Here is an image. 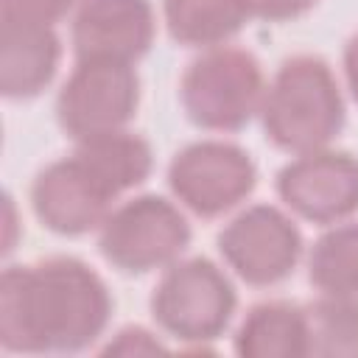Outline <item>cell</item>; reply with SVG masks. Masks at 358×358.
Returning a JSON list of instances; mask_svg holds the SVG:
<instances>
[{"label":"cell","mask_w":358,"mask_h":358,"mask_svg":"<svg viewBox=\"0 0 358 358\" xmlns=\"http://www.w3.org/2000/svg\"><path fill=\"white\" fill-rule=\"evenodd\" d=\"M140 106V76L134 64L76 59L56 95V120L78 143L103 131L126 129Z\"/></svg>","instance_id":"obj_7"},{"label":"cell","mask_w":358,"mask_h":358,"mask_svg":"<svg viewBox=\"0 0 358 358\" xmlns=\"http://www.w3.org/2000/svg\"><path fill=\"white\" fill-rule=\"evenodd\" d=\"M266 76L246 48L218 45L201 50L179 81V101L187 120L204 131H238L260 115Z\"/></svg>","instance_id":"obj_3"},{"label":"cell","mask_w":358,"mask_h":358,"mask_svg":"<svg viewBox=\"0 0 358 358\" xmlns=\"http://www.w3.org/2000/svg\"><path fill=\"white\" fill-rule=\"evenodd\" d=\"M282 204L310 224H338L358 213V157L338 148L294 154L277 173Z\"/></svg>","instance_id":"obj_9"},{"label":"cell","mask_w":358,"mask_h":358,"mask_svg":"<svg viewBox=\"0 0 358 358\" xmlns=\"http://www.w3.org/2000/svg\"><path fill=\"white\" fill-rule=\"evenodd\" d=\"M232 347L241 358H302L308 355L305 305L285 299L257 302L241 319Z\"/></svg>","instance_id":"obj_13"},{"label":"cell","mask_w":358,"mask_h":358,"mask_svg":"<svg viewBox=\"0 0 358 358\" xmlns=\"http://www.w3.org/2000/svg\"><path fill=\"white\" fill-rule=\"evenodd\" d=\"M162 20L173 42L207 50L241 34L252 14L243 0H162Z\"/></svg>","instance_id":"obj_15"},{"label":"cell","mask_w":358,"mask_h":358,"mask_svg":"<svg viewBox=\"0 0 358 358\" xmlns=\"http://www.w3.org/2000/svg\"><path fill=\"white\" fill-rule=\"evenodd\" d=\"M344 120L341 84L322 56L296 53L266 84L260 123L280 151L305 154L324 148L341 134Z\"/></svg>","instance_id":"obj_2"},{"label":"cell","mask_w":358,"mask_h":358,"mask_svg":"<svg viewBox=\"0 0 358 358\" xmlns=\"http://www.w3.org/2000/svg\"><path fill=\"white\" fill-rule=\"evenodd\" d=\"M73 154L106 185L115 199L140 187L154 171L151 143L129 129H115L78 140Z\"/></svg>","instance_id":"obj_14"},{"label":"cell","mask_w":358,"mask_h":358,"mask_svg":"<svg viewBox=\"0 0 358 358\" xmlns=\"http://www.w3.org/2000/svg\"><path fill=\"white\" fill-rule=\"evenodd\" d=\"M157 36L151 0H84L73 17L70 39L76 59L134 64Z\"/></svg>","instance_id":"obj_11"},{"label":"cell","mask_w":358,"mask_h":358,"mask_svg":"<svg viewBox=\"0 0 358 358\" xmlns=\"http://www.w3.org/2000/svg\"><path fill=\"white\" fill-rule=\"evenodd\" d=\"M308 355L358 358V296L322 294L305 305Z\"/></svg>","instance_id":"obj_17"},{"label":"cell","mask_w":358,"mask_h":358,"mask_svg":"<svg viewBox=\"0 0 358 358\" xmlns=\"http://www.w3.org/2000/svg\"><path fill=\"white\" fill-rule=\"evenodd\" d=\"M112 291L78 257L56 255L0 274V347L8 352H81L112 319Z\"/></svg>","instance_id":"obj_1"},{"label":"cell","mask_w":358,"mask_h":358,"mask_svg":"<svg viewBox=\"0 0 358 358\" xmlns=\"http://www.w3.org/2000/svg\"><path fill=\"white\" fill-rule=\"evenodd\" d=\"M224 266L246 285L266 288L288 280L305 243L296 221L277 204H249L218 232Z\"/></svg>","instance_id":"obj_8"},{"label":"cell","mask_w":358,"mask_h":358,"mask_svg":"<svg viewBox=\"0 0 358 358\" xmlns=\"http://www.w3.org/2000/svg\"><path fill=\"white\" fill-rule=\"evenodd\" d=\"M148 352H165V344L145 327H123L103 347V355H148Z\"/></svg>","instance_id":"obj_20"},{"label":"cell","mask_w":358,"mask_h":358,"mask_svg":"<svg viewBox=\"0 0 358 358\" xmlns=\"http://www.w3.org/2000/svg\"><path fill=\"white\" fill-rule=\"evenodd\" d=\"M238 291L229 274L207 257H179L154 285L151 316L171 338L204 350L232 324Z\"/></svg>","instance_id":"obj_4"},{"label":"cell","mask_w":358,"mask_h":358,"mask_svg":"<svg viewBox=\"0 0 358 358\" xmlns=\"http://www.w3.org/2000/svg\"><path fill=\"white\" fill-rule=\"evenodd\" d=\"M62 39L56 25L0 20V92L8 101L36 98L59 73Z\"/></svg>","instance_id":"obj_12"},{"label":"cell","mask_w":358,"mask_h":358,"mask_svg":"<svg viewBox=\"0 0 358 358\" xmlns=\"http://www.w3.org/2000/svg\"><path fill=\"white\" fill-rule=\"evenodd\" d=\"M106 185L76 157H62L45 165L31 182V207L39 224L56 235L78 238L101 229L115 207Z\"/></svg>","instance_id":"obj_10"},{"label":"cell","mask_w":358,"mask_h":358,"mask_svg":"<svg viewBox=\"0 0 358 358\" xmlns=\"http://www.w3.org/2000/svg\"><path fill=\"white\" fill-rule=\"evenodd\" d=\"M81 3L84 0H0V20L56 25L70 11H78Z\"/></svg>","instance_id":"obj_18"},{"label":"cell","mask_w":358,"mask_h":358,"mask_svg":"<svg viewBox=\"0 0 358 358\" xmlns=\"http://www.w3.org/2000/svg\"><path fill=\"white\" fill-rule=\"evenodd\" d=\"M308 280L319 294L358 296V221L330 224L313 241Z\"/></svg>","instance_id":"obj_16"},{"label":"cell","mask_w":358,"mask_h":358,"mask_svg":"<svg viewBox=\"0 0 358 358\" xmlns=\"http://www.w3.org/2000/svg\"><path fill=\"white\" fill-rule=\"evenodd\" d=\"M243 3L252 20H266V22H291L319 6V0H243Z\"/></svg>","instance_id":"obj_19"},{"label":"cell","mask_w":358,"mask_h":358,"mask_svg":"<svg viewBox=\"0 0 358 358\" xmlns=\"http://www.w3.org/2000/svg\"><path fill=\"white\" fill-rule=\"evenodd\" d=\"M257 185V165L246 148L204 137L179 148L168 165L173 199L201 218H218L241 207Z\"/></svg>","instance_id":"obj_6"},{"label":"cell","mask_w":358,"mask_h":358,"mask_svg":"<svg viewBox=\"0 0 358 358\" xmlns=\"http://www.w3.org/2000/svg\"><path fill=\"white\" fill-rule=\"evenodd\" d=\"M190 221L179 201L143 193L112 207L98 229V249L117 271L148 274L176 263L190 246Z\"/></svg>","instance_id":"obj_5"},{"label":"cell","mask_w":358,"mask_h":358,"mask_svg":"<svg viewBox=\"0 0 358 358\" xmlns=\"http://www.w3.org/2000/svg\"><path fill=\"white\" fill-rule=\"evenodd\" d=\"M341 64H344V78H347V90L352 95V101L358 103V34H352L344 45L341 53Z\"/></svg>","instance_id":"obj_21"}]
</instances>
